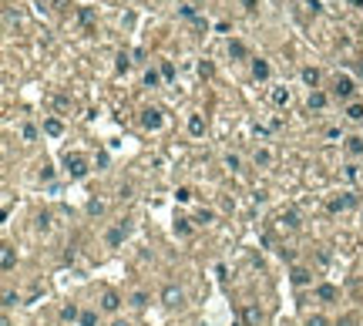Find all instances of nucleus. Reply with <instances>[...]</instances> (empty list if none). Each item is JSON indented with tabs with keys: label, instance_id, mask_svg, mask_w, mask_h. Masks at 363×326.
Listing matches in <instances>:
<instances>
[{
	"label": "nucleus",
	"instance_id": "c85d7f7f",
	"mask_svg": "<svg viewBox=\"0 0 363 326\" xmlns=\"http://www.w3.org/2000/svg\"><path fill=\"white\" fill-rule=\"evenodd\" d=\"M145 303H148V296H145V293H131V306H138V310H141Z\"/></svg>",
	"mask_w": 363,
	"mask_h": 326
},
{
	"label": "nucleus",
	"instance_id": "7ed1b4c3",
	"mask_svg": "<svg viewBox=\"0 0 363 326\" xmlns=\"http://www.w3.org/2000/svg\"><path fill=\"white\" fill-rule=\"evenodd\" d=\"M141 124H145L148 131H158V128H161V111H158V108H148V111H141Z\"/></svg>",
	"mask_w": 363,
	"mask_h": 326
},
{
	"label": "nucleus",
	"instance_id": "b1692460",
	"mask_svg": "<svg viewBox=\"0 0 363 326\" xmlns=\"http://www.w3.org/2000/svg\"><path fill=\"white\" fill-rule=\"evenodd\" d=\"M306 326H330V323H326V316L313 313V316H306Z\"/></svg>",
	"mask_w": 363,
	"mask_h": 326
},
{
	"label": "nucleus",
	"instance_id": "412c9836",
	"mask_svg": "<svg viewBox=\"0 0 363 326\" xmlns=\"http://www.w3.org/2000/svg\"><path fill=\"white\" fill-rule=\"evenodd\" d=\"M175 232H178V236H188V232H192V219H178L175 222Z\"/></svg>",
	"mask_w": 363,
	"mask_h": 326
},
{
	"label": "nucleus",
	"instance_id": "2f4dec72",
	"mask_svg": "<svg viewBox=\"0 0 363 326\" xmlns=\"http://www.w3.org/2000/svg\"><path fill=\"white\" fill-rule=\"evenodd\" d=\"M54 179V168H51V165H44V168H40V182H51Z\"/></svg>",
	"mask_w": 363,
	"mask_h": 326
},
{
	"label": "nucleus",
	"instance_id": "f257e3e1",
	"mask_svg": "<svg viewBox=\"0 0 363 326\" xmlns=\"http://www.w3.org/2000/svg\"><path fill=\"white\" fill-rule=\"evenodd\" d=\"M64 168L71 171V179H84V175H88V158L78 155V152H74V155L67 152V155H64Z\"/></svg>",
	"mask_w": 363,
	"mask_h": 326
},
{
	"label": "nucleus",
	"instance_id": "ddd939ff",
	"mask_svg": "<svg viewBox=\"0 0 363 326\" xmlns=\"http://www.w3.org/2000/svg\"><path fill=\"white\" fill-rule=\"evenodd\" d=\"M44 131H47L51 138H57V135H61V131H64V124L57 121V118H47V121H44Z\"/></svg>",
	"mask_w": 363,
	"mask_h": 326
},
{
	"label": "nucleus",
	"instance_id": "9b49d317",
	"mask_svg": "<svg viewBox=\"0 0 363 326\" xmlns=\"http://www.w3.org/2000/svg\"><path fill=\"white\" fill-rule=\"evenodd\" d=\"M323 108H326V94H323V91H313V94H309V111H323Z\"/></svg>",
	"mask_w": 363,
	"mask_h": 326
},
{
	"label": "nucleus",
	"instance_id": "9d476101",
	"mask_svg": "<svg viewBox=\"0 0 363 326\" xmlns=\"http://www.w3.org/2000/svg\"><path fill=\"white\" fill-rule=\"evenodd\" d=\"M269 98H273L276 108H282V105H289V91H286V88H273V94H269Z\"/></svg>",
	"mask_w": 363,
	"mask_h": 326
},
{
	"label": "nucleus",
	"instance_id": "473e14b6",
	"mask_svg": "<svg viewBox=\"0 0 363 326\" xmlns=\"http://www.w3.org/2000/svg\"><path fill=\"white\" fill-rule=\"evenodd\" d=\"M239 165H242V162H239V155H226V168H232V171H235Z\"/></svg>",
	"mask_w": 363,
	"mask_h": 326
},
{
	"label": "nucleus",
	"instance_id": "423d86ee",
	"mask_svg": "<svg viewBox=\"0 0 363 326\" xmlns=\"http://www.w3.org/2000/svg\"><path fill=\"white\" fill-rule=\"evenodd\" d=\"M14 262H17L14 245H4V249H0V266H4V272H10V269H14Z\"/></svg>",
	"mask_w": 363,
	"mask_h": 326
},
{
	"label": "nucleus",
	"instance_id": "cd10ccee",
	"mask_svg": "<svg viewBox=\"0 0 363 326\" xmlns=\"http://www.w3.org/2000/svg\"><path fill=\"white\" fill-rule=\"evenodd\" d=\"M229 54H232V57H246V47H242L239 41H232V44H229Z\"/></svg>",
	"mask_w": 363,
	"mask_h": 326
},
{
	"label": "nucleus",
	"instance_id": "37998d69",
	"mask_svg": "<svg viewBox=\"0 0 363 326\" xmlns=\"http://www.w3.org/2000/svg\"><path fill=\"white\" fill-rule=\"evenodd\" d=\"M232 326H239V323H232Z\"/></svg>",
	"mask_w": 363,
	"mask_h": 326
},
{
	"label": "nucleus",
	"instance_id": "7c9ffc66",
	"mask_svg": "<svg viewBox=\"0 0 363 326\" xmlns=\"http://www.w3.org/2000/svg\"><path fill=\"white\" fill-rule=\"evenodd\" d=\"M81 323H84V326H94V323H98V313H81Z\"/></svg>",
	"mask_w": 363,
	"mask_h": 326
},
{
	"label": "nucleus",
	"instance_id": "58836bf2",
	"mask_svg": "<svg viewBox=\"0 0 363 326\" xmlns=\"http://www.w3.org/2000/svg\"><path fill=\"white\" fill-rule=\"evenodd\" d=\"M279 256H282L286 262H293V259H296V253H293V249H279Z\"/></svg>",
	"mask_w": 363,
	"mask_h": 326
},
{
	"label": "nucleus",
	"instance_id": "a211bd4d",
	"mask_svg": "<svg viewBox=\"0 0 363 326\" xmlns=\"http://www.w3.org/2000/svg\"><path fill=\"white\" fill-rule=\"evenodd\" d=\"M121 239H125V225H118V229L108 232V245H121Z\"/></svg>",
	"mask_w": 363,
	"mask_h": 326
},
{
	"label": "nucleus",
	"instance_id": "72a5a7b5",
	"mask_svg": "<svg viewBox=\"0 0 363 326\" xmlns=\"http://www.w3.org/2000/svg\"><path fill=\"white\" fill-rule=\"evenodd\" d=\"M131 67V61H128V54H118V71H128Z\"/></svg>",
	"mask_w": 363,
	"mask_h": 326
},
{
	"label": "nucleus",
	"instance_id": "f8f14e48",
	"mask_svg": "<svg viewBox=\"0 0 363 326\" xmlns=\"http://www.w3.org/2000/svg\"><path fill=\"white\" fill-rule=\"evenodd\" d=\"M188 131H192L195 138L205 135V121H202V114H192V118H188Z\"/></svg>",
	"mask_w": 363,
	"mask_h": 326
},
{
	"label": "nucleus",
	"instance_id": "c756f323",
	"mask_svg": "<svg viewBox=\"0 0 363 326\" xmlns=\"http://www.w3.org/2000/svg\"><path fill=\"white\" fill-rule=\"evenodd\" d=\"M37 229H40V232H47V229H51V215H47V212L37 215Z\"/></svg>",
	"mask_w": 363,
	"mask_h": 326
},
{
	"label": "nucleus",
	"instance_id": "bb28decb",
	"mask_svg": "<svg viewBox=\"0 0 363 326\" xmlns=\"http://www.w3.org/2000/svg\"><path fill=\"white\" fill-rule=\"evenodd\" d=\"M20 135H24V141H34V138H37V128H34V124H24Z\"/></svg>",
	"mask_w": 363,
	"mask_h": 326
},
{
	"label": "nucleus",
	"instance_id": "1a4fd4ad",
	"mask_svg": "<svg viewBox=\"0 0 363 326\" xmlns=\"http://www.w3.org/2000/svg\"><path fill=\"white\" fill-rule=\"evenodd\" d=\"M279 225H282V229H299V215L293 212V209H289V212H282V215H279Z\"/></svg>",
	"mask_w": 363,
	"mask_h": 326
},
{
	"label": "nucleus",
	"instance_id": "4c0bfd02",
	"mask_svg": "<svg viewBox=\"0 0 363 326\" xmlns=\"http://www.w3.org/2000/svg\"><path fill=\"white\" fill-rule=\"evenodd\" d=\"M192 198V188H178V202H188Z\"/></svg>",
	"mask_w": 363,
	"mask_h": 326
},
{
	"label": "nucleus",
	"instance_id": "ea45409f",
	"mask_svg": "<svg viewBox=\"0 0 363 326\" xmlns=\"http://www.w3.org/2000/svg\"><path fill=\"white\" fill-rule=\"evenodd\" d=\"M111 326H131V323H128V319H114Z\"/></svg>",
	"mask_w": 363,
	"mask_h": 326
},
{
	"label": "nucleus",
	"instance_id": "4be33fe9",
	"mask_svg": "<svg viewBox=\"0 0 363 326\" xmlns=\"http://www.w3.org/2000/svg\"><path fill=\"white\" fill-rule=\"evenodd\" d=\"M347 118H350V121H363V108L360 105H350L347 108Z\"/></svg>",
	"mask_w": 363,
	"mask_h": 326
},
{
	"label": "nucleus",
	"instance_id": "e433bc0d",
	"mask_svg": "<svg viewBox=\"0 0 363 326\" xmlns=\"http://www.w3.org/2000/svg\"><path fill=\"white\" fill-rule=\"evenodd\" d=\"M4 306H17V296L10 293V289H7V293H4Z\"/></svg>",
	"mask_w": 363,
	"mask_h": 326
},
{
	"label": "nucleus",
	"instance_id": "c9c22d12",
	"mask_svg": "<svg viewBox=\"0 0 363 326\" xmlns=\"http://www.w3.org/2000/svg\"><path fill=\"white\" fill-rule=\"evenodd\" d=\"M195 222H212V212H209V209H202V212L195 215Z\"/></svg>",
	"mask_w": 363,
	"mask_h": 326
},
{
	"label": "nucleus",
	"instance_id": "a878e982",
	"mask_svg": "<svg viewBox=\"0 0 363 326\" xmlns=\"http://www.w3.org/2000/svg\"><path fill=\"white\" fill-rule=\"evenodd\" d=\"M4 24H7V31H14V24H17V14H14V10H4Z\"/></svg>",
	"mask_w": 363,
	"mask_h": 326
},
{
	"label": "nucleus",
	"instance_id": "aec40b11",
	"mask_svg": "<svg viewBox=\"0 0 363 326\" xmlns=\"http://www.w3.org/2000/svg\"><path fill=\"white\" fill-rule=\"evenodd\" d=\"M350 155H363V138H347Z\"/></svg>",
	"mask_w": 363,
	"mask_h": 326
},
{
	"label": "nucleus",
	"instance_id": "39448f33",
	"mask_svg": "<svg viewBox=\"0 0 363 326\" xmlns=\"http://www.w3.org/2000/svg\"><path fill=\"white\" fill-rule=\"evenodd\" d=\"M356 205V195H340L330 202V212H343V209H353Z\"/></svg>",
	"mask_w": 363,
	"mask_h": 326
},
{
	"label": "nucleus",
	"instance_id": "79ce46f5",
	"mask_svg": "<svg viewBox=\"0 0 363 326\" xmlns=\"http://www.w3.org/2000/svg\"><path fill=\"white\" fill-rule=\"evenodd\" d=\"M40 4H51V0H40Z\"/></svg>",
	"mask_w": 363,
	"mask_h": 326
},
{
	"label": "nucleus",
	"instance_id": "2eb2a0df",
	"mask_svg": "<svg viewBox=\"0 0 363 326\" xmlns=\"http://www.w3.org/2000/svg\"><path fill=\"white\" fill-rule=\"evenodd\" d=\"M252 74H256L259 81H266V78H269V64H266V61H252Z\"/></svg>",
	"mask_w": 363,
	"mask_h": 326
},
{
	"label": "nucleus",
	"instance_id": "6e6552de",
	"mask_svg": "<svg viewBox=\"0 0 363 326\" xmlns=\"http://www.w3.org/2000/svg\"><path fill=\"white\" fill-rule=\"evenodd\" d=\"M336 98H350V94H353V81H350V78H336Z\"/></svg>",
	"mask_w": 363,
	"mask_h": 326
},
{
	"label": "nucleus",
	"instance_id": "f704fd0d",
	"mask_svg": "<svg viewBox=\"0 0 363 326\" xmlns=\"http://www.w3.org/2000/svg\"><path fill=\"white\" fill-rule=\"evenodd\" d=\"M145 84H148V88H155V84H158V71H148L145 74Z\"/></svg>",
	"mask_w": 363,
	"mask_h": 326
},
{
	"label": "nucleus",
	"instance_id": "5701e85b",
	"mask_svg": "<svg viewBox=\"0 0 363 326\" xmlns=\"http://www.w3.org/2000/svg\"><path fill=\"white\" fill-rule=\"evenodd\" d=\"M252 162H256V165H269V162H273V155H269L266 148H259V152H256V158H252Z\"/></svg>",
	"mask_w": 363,
	"mask_h": 326
},
{
	"label": "nucleus",
	"instance_id": "393cba45",
	"mask_svg": "<svg viewBox=\"0 0 363 326\" xmlns=\"http://www.w3.org/2000/svg\"><path fill=\"white\" fill-rule=\"evenodd\" d=\"M88 212H91V215H101V212H105V202H98V198H91V202H88Z\"/></svg>",
	"mask_w": 363,
	"mask_h": 326
},
{
	"label": "nucleus",
	"instance_id": "0eeeda50",
	"mask_svg": "<svg viewBox=\"0 0 363 326\" xmlns=\"http://www.w3.org/2000/svg\"><path fill=\"white\" fill-rule=\"evenodd\" d=\"M242 319H246V326H256L259 319H262V310H259L256 303H249V306H246V313H242Z\"/></svg>",
	"mask_w": 363,
	"mask_h": 326
},
{
	"label": "nucleus",
	"instance_id": "dca6fc26",
	"mask_svg": "<svg viewBox=\"0 0 363 326\" xmlns=\"http://www.w3.org/2000/svg\"><path fill=\"white\" fill-rule=\"evenodd\" d=\"M303 81H306L309 88H316V84H320V71H316V67H303Z\"/></svg>",
	"mask_w": 363,
	"mask_h": 326
},
{
	"label": "nucleus",
	"instance_id": "f03ea898",
	"mask_svg": "<svg viewBox=\"0 0 363 326\" xmlns=\"http://www.w3.org/2000/svg\"><path fill=\"white\" fill-rule=\"evenodd\" d=\"M161 303H165L168 310H178V306L185 303V293H182L178 286H165V289H161Z\"/></svg>",
	"mask_w": 363,
	"mask_h": 326
},
{
	"label": "nucleus",
	"instance_id": "4468645a",
	"mask_svg": "<svg viewBox=\"0 0 363 326\" xmlns=\"http://www.w3.org/2000/svg\"><path fill=\"white\" fill-rule=\"evenodd\" d=\"M309 279H313V276H309V269H303V266H296V269H293V283H296V286H306Z\"/></svg>",
	"mask_w": 363,
	"mask_h": 326
},
{
	"label": "nucleus",
	"instance_id": "20e7f679",
	"mask_svg": "<svg viewBox=\"0 0 363 326\" xmlns=\"http://www.w3.org/2000/svg\"><path fill=\"white\" fill-rule=\"evenodd\" d=\"M118 306H121V296L114 293V289H105V293H101V310H105V313H118Z\"/></svg>",
	"mask_w": 363,
	"mask_h": 326
},
{
	"label": "nucleus",
	"instance_id": "f3484780",
	"mask_svg": "<svg viewBox=\"0 0 363 326\" xmlns=\"http://www.w3.org/2000/svg\"><path fill=\"white\" fill-rule=\"evenodd\" d=\"M61 319H67V323H74V319H81V313H78V306H74V303H67L64 310H61Z\"/></svg>",
	"mask_w": 363,
	"mask_h": 326
},
{
	"label": "nucleus",
	"instance_id": "6ab92c4d",
	"mask_svg": "<svg viewBox=\"0 0 363 326\" xmlns=\"http://www.w3.org/2000/svg\"><path fill=\"white\" fill-rule=\"evenodd\" d=\"M316 296H320V299H336V289H333L330 283H323L320 289H316Z\"/></svg>",
	"mask_w": 363,
	"mask_h": 326
},
{
	"label": "nucleus",
	"instance_id": "a19ab883",
	"mask_svg": "<svg viewBox=\"0 0 363 326\" xmlns=\"http://www.w3.org/2000/svg\"><path fill=\"white\" fill-rule=\"evenodd\" d=\"M350 4H363V0H350Z\"/></svg>",
	"mask_w": 363,
	"mask_h": 326
}]
</instances>
